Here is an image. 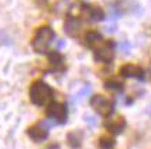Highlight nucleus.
<instances>
[{"instance_id": "12", "label": "nucleus", "mask_w": 151, "mask_h": 149, "mask_svg": "<svg viewBox=\"0 0 151 149\" xmlns=\"http://www.w3.org/2000/svg\"><path fill=\"white\" fill-rule=\"evenodd\" d=\"M79 29V22L76 18H72V17H68L67 21H65V31L68 32L69 35H73V32H78Z\"/></svg>"}, {"instance_id": "18", "label": "nucleus", "mask_w": 151, "mask_h": 149, "mask_svg": "<svg viewBox=\"0 0 151 149\" xmlns=\"http://www.w3.org/2000/svg\"><path fill=\"white\" fill-rule=\"evenodd\" d=\"M85 120H86V123L89 126H94V124H96V119L93 118V116H86Z\"/></svg>"}, {"instance_id": "1", "label": "nucleus", "mask_w": 151, "mask_h": 149, "mask_svg": "<svg viewBox=\"0 0 151 149\" xmlns=\"http://www.w3.org/2000/svg\"><path fill=\"white\" fill-rule=\"evenodd\" d=\"M29 97L35 105L37 106H43L50 102V99L53 98V90L50 88L49 84H46L45 81L37 80L35 81L31 88H29Z\"/></svg>"}, {"instance_id": "13", "label": "nucleus", "mask_w": 151, "mask_h": 149, "mask_svg": "<svg viewBox=\"0 0 151 149\" xmlns=\"http://www.w3.org/2000/svg\"><path fill=\"white\" fill-rule=\"evenodd\" d=\"M115 145V141L110 137H101L100 141H99V146L101 149H112Z\"/></svg>"}, {"instance_id": "2", "label": "nucleus", "mask_w": 151, "mask_h": 149, "mask_svg": "<svg viewBox=\"0 0 151 149\" xmlns=\"http://www.w3.org/2000/svg\"><path fill=\"white\" fill-rule=\"evenodd\" d=\"M53 39H54V31L50 26L39 28L32 40V48L37 54H46L47 47L50 46Z\"/></svg>"}, {"instance_id": "19", "label": "nucleus", "mask_w": 151, "mask_h": 149, "mask_svg": "<svg viewBox=\"0 0 151 149\" xmlns=\"http://www.w3.org/2000/svg\"><path fill=\"white\" fill-rule=\"evenodd\" d=\"M65 46V41L64 40H58L57 41V47H60V48H61V47H64Z\"/></svg>"}, {"instance_id": "15", "label": "nucleus", "mask_w": 151, "mask_h": 149, "mask_svg": "<svg viewBox=\"0 0 151 149\" xmlns=\"http://www.w3.org/2000/svg\"><path fill=\"white\" fill-rule=\"evenodd\" d=\"M105 88H108V90H111V91H121L122 90V84L115 80H110L105 83Z\"/></svg>"}, {"instance_id": "16", "label": "nucleus", "mask_w": 151, "mask_h": 149, "mask_svg": "<svg viewBox=\"0 0 151 149\" xmlns=\"http://www.w3.org/2000/svg\"><path fill=\"white\" fill-rule=\"evenodd\" d=\"M132 48V46L129 41H121V44H119V50L124 53V54H129V51Z\"/></svg>"}, {"instance_id": "3", "label": "nucleus", "mask_w": 151, "mask_h": 149, "mask_svg": "<svg viewBox=\"0 0 151 149\" xmlns=\"http://www.w3.org/2000/svg\"><path fill=\"white\" fill-rule=\"evenodd\" d=\"M90 105L92 108L99 112L101 116H110L114 112V101L107 98L104 95H94L90 99Z\"/></svg>"}, {"instance_id": "6", "label": "nucleus", "mask_w": 151, "mask_h": 149, "mask_svg": "<svg viewBox=\"0 0 151 149\" xmlns=\"http://www.w3.org/2000/svg\"><path fill=\"white\" fill-rule=\"evenodd\" d=\"M104 126L110 133H112V134L116 135V134H121V133L125 130L126 122H125V119L122 118V116H115V118L105 119Z\"/></svg>"}, {"instance_id": "10", "label": "nucleus", "mask_w": 151, "mask_h": 149, "mask_svg": "<svg viewBox=\"0 0 151 149\" xmlns=\"http://www.w3.org/2000/svg\"><path fill=\"white\" fill-rule=\"evenodd\" d=\"M47 55H49L50 63L53 65V71L63 72L64 71V58H63V55L55 53V51H47Z\"/></svg>"}, {"instance_id": "14", "label": "nucleus", "mask_w": 151, "mask_h": 149, "mask_svg": "<svg viewBox=\"0 0 151 149\" xmlns=\"http://www.w3.org/2000/svg\"><path fill=\"white\" fill-rule=\"evenodd\" d=\"M68 141H69V145H71L72 148H79V146H81V134H78V135H76V133L69 134Z\"/></svg>"}, {"instance_id": "9", "label": "nucleus", "mask_w": 151, "mask_h": 149, "mask_svg": "<svg viewBox=\"0 0 151 149\" xmlns=\"http://www.w3.org/2000/svg\"><path fill=\"white\" fill-rule=\"evenodd\" d=\"M28 134H29V137H31L33 141H36V142H42L43 140H46L47 138L49 131H47L45 127H42L40 124H37V126L31 127V128L28 130Z\"/></svg>"}, {"instance_id": "7", "label": "nucleus", "mask_w": 151, "mask_h": 149, "mask_svg": "<svg viewBox=\"0 0 151 149\" xmlns=\"http://www.w3.org/2000/svg\"><path fill=\"white\" fill-rule=\"evenodd\" d=\"M119 75L124 77H136V79H144V71L142 66L134 63H125L119 69Z\"/></svg>"}, {"instance_id": "8", "label": "nucleus", "mask_w": 151, "mask_h": 149, "mask_svg": "<svg viewBox=\"0 0 151 149\" xmlns=\"http://www.w3.org/2000/svg\"><path fill=\"white\" fill-rule=\"evenodd\" d=\"M85 13L87 14V17L90 21H101L104 19V11L97 7V6H90V4H83L82 6Z\"/></svg>"}, {"instance_id": "17", "label": "nucleus", "mask_w": 151, "mask_h": 149, "mask_svg": "<svg viewBox=\"0 0 151 149\" xmlns=\"http://www.w3.org/2000/svg\"><path fill=\"white\" fill-rule=\"evenodd\" d=\"M90 91H92V87H90V86H85L82 90L78 93V99H82L83 97H86V95L89 94Z\"/></svg>"}, {"instance_id": "5", "label": "nucleus", "mask_w": 151, "mask_h": 149, "mask_svg": "<svg viewBox=\"0 0 151 149\" xmlns=\"http://www.w3.org/2000/svg\"><path fill=\"white\" fill-rule=\"evenodd\" d=\"M46 113H47V116L50 119H53L55 123L63 124V123L67 122V116H68L67 108H65L63 104H60V102H51V104L47 106Z\"/></svg>"}, {"instance_id": "4", "label": "nucleus", "mask_w": 151, "mask_h": 149, "mask_svg": "<svg viewBox=\"0 0 151 149\" xmlns=\"http://www.w3.org/2000/svg\"><path fill=\"white\" fill-rule=\"evenodd\" d=\"M94 58L103 63H110L114 58V43L111 40L101 41L100 44L94 47Z\"/></svg>"}, {"instance_id": "11", "label": "nucleus", "mask_w": 151, "mask_h": 149, "mask_svg": "<svg viewBox=\"0 0 151 149\" xmlns=\"http://www.w3.org/2000/svg\"><path fill=\"white\" fill-rule=\"evenodd\" d=\"M101 41H103V36H101L97 31H89L86 33V36H85V43H86V46L90 47V48L97 47Z\"/></svg>"}]
</instances>
